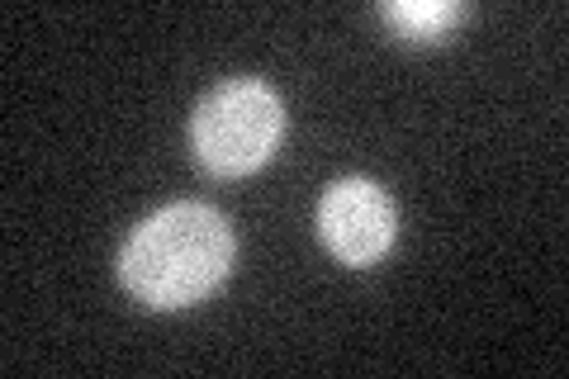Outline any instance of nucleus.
Wrapping results in <instances>:
<instances>
[{"label": "nucleus", "instance_id": "nucleus-1", "mask_svg": "<svg viewBox=\"0 0 569 379\" xmlns=\"http://www.w3.org/2000/svg\"><path fill=\"white\" fill-rule=\"evenodd\" d=\"M233 270V228L209 205H171L129 232L119 280L148 309H190Z\"/></svg>", "mask_w": 569, "mask_h": 379}, {"label": "nucleus", "instance_id": "nucleus-2", "mask_svg": "<svg viewBox=\"0 0 569 379\" xmlns=\"http://www.w3.org/2000/svg\"><path fill=\"white\" fill-rule=\"evenodd\" d=\"M284 138V104L266 81L238 77L213 86L194 104L190 119V148L209 176H247L271 161Z\"/></svg>", "mask_w": 569, "mask_h": 379}, {"label": "nucleus", "instance_id": "nucleus-3", "mask_svg": "<svg viewBox=\"0 0 569 379\" xmlns=\"http://www.w3.org/2000/svg\"><path fill=\"white\" fill-rule=\"evenodd\" d=\"M399 232V213L389 190L366 176H347L323 190L318 205V238L342 266H376Z\"/></svg>", "mask_w": 569, "mask_h": 379}, {"label": "nucleus", "instance_id": "nucleus-4", "mask_svg": "<svg viewBox=\"0 0 569 379\" xmlns=\"http://www.w3.org/2000/svg\"><path fill=\"white\" fill-rule=\"evenodd\" d=\"M385 20L395 24L403 39H441L447 29H456L466 20V10L451 6V0H399V6H385Z\"/></svg>", "mask_w": 569, "mask_h": 379}]
</instances>
